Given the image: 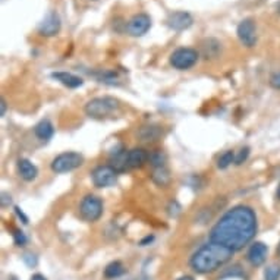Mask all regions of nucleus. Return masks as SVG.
I'll list each match as a JSON object with an SVG mask.
<instances>
[{"label": "nucleus", "mask_w": 280, "mask_h": 280, "mask_svg": "<svg viewBox=\"0 0 280 280\" xmlns=\"http://www.w3.org/2000/svg\"><path fill=\"white\" fill-rule=\"evenodd\" d=\"M257 216L248 206H236L220 217L210 232V240L232 251L248 245L257 234Z\"/></svg>", "instance_id": "f257e3e1"}, {"label": "nucleus", "mask_w": 280, "mask_h": 280, "mask_svg": "<svg viewBox=\"0 0 280 280\" xmlns=\"http://www.w3.org/2000/svg\"><path fill=\"white\" fill-rule=\"evenodd\" d=\"M232 256H234L232 250L210 240L208 244L196 250V252H194L190 262L194 272L200 274H207L220 268L222 266H224L232 258Z\"/></svg>", "instance_id": "f03ea898"}, {"label": "nucleus", "mask_w": 280, "mask_h": 280, "mask_svg": "<svg viewBox=\"0 0 280 280\" xmlns=\"http://www.w3.org/2000/svg\"><path fill=\"white\" fill-rule=\"evenodd\" d=\"M119 110V102L113 97H96L86 104V116L92 119H104Z\"/></svg>", "instance_id": "7ed1b4c3"}, {"label": "nucleus", "mask_w": 280, "mask_h": 280, "mask_svg": "<svg viewBox=\"0 0 280 280\" xmlns=\"http://www.w3.org/2000/svg\"><path fill=\"white\" fill-rule=\"evenodd\" d=\"M82 163H84L82 154L75 152V151H68V152L59 154L52 162V170L54 173L70 172V170H75L80 166H82Z\"/></svg>", "instance_id": "20e7f679"}, {"label": "nucleus", "mask_w": 280, "mask_h": 280, "mask_svg": "<svg viewBox=\"0 0 280 280\" xmlns=\"http://www.w3.org/2000/svg\"><path fill=\"white\" fill-rule=\"evenodd\" d=\"M200 58V53L191 48V47H180L178 50H174L172 54H170V65L174 69H179V70H186L190 68L196 64Z\"/></svg>", "instance_id": "39448f33"}, {"label": "nucleus", "mask_w": 280, "mask_h": 280, "mask_svg": "<svg viewBox=\"0 0 280 280\" xmlns=\"http://www.w3.org/2000/svg\"><path fill=\"white\" fill-rule=\"evenodd\" d=\"M81 217L86 222H97L103 214V202L96 195H86L80 204Z\"/></svg>", "instance_id": "423d86ee"}, {"label": "nucleus", "mask_w": 280, "mask_h": 280, "mask_svg": "<svg viewBox=\"0 0 280 280\" xmlns=\"http://www.w3.org/2000/svg\"><path fill=\"white\" fill-rule=\"evenodd\" d=\"M236 34L239 42L244 44L245 47L251 48L257 44V26L256 21L251 18H246L244 21L239 22L236 28Z\"/></svg>", "instance_id": "0eeeda50"}, {"label": "nucleus", "mask_w": 280, "mask_h": 280, "mask_svg": "<svg viewBox=\"0 0 280 280\" xmlns=\"http://www.w3.org/2000/svg\"><path fill=\"white\" fill-rule=\"evenodd\" d=\"M91 179L97 188H108V186L114 185V182L118 179V172L108 164V166H98L91 173Z\"/></svg>", "instance_id": "6e6552de"}, {"label": "nucleus", "mask_w": 280, "mask_h": 280, "mask_svg": "<svg viewBox=\"0 0 280 280\" xmlns=\"http://www.w3.org/2000/svg\"><path fill=\"white\" fill-rule=\"evenodd\" d=\"M151 28V18L147 14L134 15L126 24V31L132 37H142Z\"/></svg>", "instance_id": "1a4fd4ad"}, {"label": "nucleus", "mask_w": 280, "mask_h": 280, "mask_svg": "<svg viewBox=\"0 0 280 280\" xmlns=\"http://www.w3.org/2000/svg\"><path fill=\"white\" fill-rule=\"evenodd\" d=\"M166 24L173 31H185L194 24V18L191 16V14L185 10H176V12L169 14Z\"/></svg>", "instance_id": "9d476101"}, {"label": "nucleus", "mask_w": 280, "mask_h": 280, "mask_svg": "<svg viewBox=\"0 0 280 280\" xmlns=\"http://www.w3.org/2000/svg\"><path fill=\"white\" fill-rule=\"evenodd\" d=\"M60 26H62L60 16H59L58 12L53 10V12H50V14L44 18V21L40 24L38 32H40V36H43V37H53V36H56V34L60 31Z\"/></svg>", "instance_id": "9b49d317"}, {"label": "nucleus", "mask_w": 280, "mask_h": 280, "mask_svg": "<svg viewBox=\"0 0 280 280\" xmlns=\"http://www.w3.org/2000/svg\"><path fill=\"white\" fill-rule=\"evenodd\" d=\"M267 252H268V248L266 244L262 242H256L254 245H251L248 254H246V258L248 261L254 266V267H260L266 262L267 260Z\"/></svg>", "instance_id": "f8f14e48"}, {"label": "nucleus", "mask_w": 280, "mask_h": 280, "mask_svg": "<svg viewBox=\"0 0 280 280\" xmlns=\"http://www.w3.org/2000/svg\"><path fill=\"white\" fill-rule=\"evenodd\" d=\"M148 157H150V154L147 152V150H144V148H132V150L128 151V156H126L128 168H132V169L142 168L148 162Z\"/></svg>", "instance_id": "ddd939ff"}, {"label": "nucleus", "mask_w": 280, "mask_h": 280, "mask_svg": "<svg viewBox=\"0 0 280 280\" xmlns=\"http://www.w3.org/2000/svg\"><path fill=\"white\" fill-rule=\"evenodd\" d=\"M222 53V43L216 38H206L201 43V54L204 59H216Z\"/></svg>", "instance_id": "4468645a"}, {"label": "nucleus", "mask_w": 280, "mask_h": 280, "mask_svg": "<svg viewBox=\"0 0 280 280\" xmlns=\"http://www.w3.org/2000/svg\"><path fill=\"white\" fill-rule=\"evenodd\" d=\"M52 78L59 81L60 84H64L68 88H80V86H84L82 78H80L74 74H69V72H53Z\"/></svg>", "instance_id": "2eb2a0df"}, {"label": "nucleus", "mask_w": 280, "mask_h": 280, "mask_svg": "<svg viewBox=\"0 0 280 280\" xmlns=\"http://www.w3.org/2000/svg\"><path fill=\"white\" fill-rule=\"evenodd\" d=\"M18 172L24 180L31 182L38 176V169L36 164H32L28 158H20L18 160Z\"/></svg>", "instance_id": "dca6fc26"}, {"label": "nucleus", "mask_w": 280, "mask_h": 280, "mask_svg": "<svg viewBox=\"0 0 280 280\" xmlns=\"http://www.w3.org/2000/svg\"><path fill=\"white\" fill-rule=\"evenodd\" d=\"M162 135H163V130L158 125H144L136 132V136L141 141H146V142L157 141Z\"/></svg>", "instance_id": "f3484780"}, {"label": "nucleus", "mask_w": 280, "mask_h": 280, "mask_svg": "<svg viewBox=\"0 0 280 280\" xmlns=\"http://www.w3.org/2000/svg\"><path fill=\"white\" fill-rule=\"evenodd\" d=\"M34 134H36L37 138H40L42 141H48V140L53 136V134H54V128H53V125H52L50 120L44 119L40 124L36 125Z\"/></svg>", "instance_id": "a211bd4d"}, {"label": "nucleus", "mask_w": 280, "mask_h": 280, "mask_svg": "<svg viewBox=\"0 0 280 280\" xmlns=\"http://www.w3.org/2000/svg\"><path fill=\"white\" fill-rule=\"evenodd\" d=\"M151 179L158 186H168L170 184V172L168 170L166 166L157 168V169H154V172L151 174Z\"/></svg>", "instance_id": "6ab92c4d"}, {"label": "nucleus", "mask_w": 280, "mask_h": 280, "mask_svg": "<svg viewBox=\"0 0 280 280\" xmlns=\"http://www.w3.org/2000/svg\"><path fill=\"white\" fill-rule=\"evenodd\" d=\"M124 273H125V268H124V264L120 261H113L104 268V278L106 279H116V278L122 276Z\"/></svg>", "instance_id": "aec40b11"}, {"label": "nucleus", "mask_w": 280, "mask_h": 280, "mask_svg": "<svg viewBox=\"0 0 280 280\" xmlns=\"http://www.w3.org/2000/svg\"><path fill=\"white\" fill-rule=\"evenodd\" d=\"M148 162H150V164L154 169H157V168H164V166H166V154L162 150L152 151V152H150Z\"/></svg>", "instance_id": "412c9836"}, {"label": "nucleus", "mask_w": 280, "mask_h": 280, "mask_svg": "<svg viewBox=\"0 0 280 280\" xmlns=\"http://www.w3.org/2000/svg\"><path fill=\"white\" fill-rule=\"evenodd\" d=\"M232 163H235V154H234V151L229 150L226 151V152H223V154L218 157L217 168H218V169H228Z\"/></svg>", "instance_id": "4be33fe9"}, {"label": "nucleus", "mask_w": 280, "mask_h": 280, "mask_svg": "<svg viewBox=\"0 0 280 280\" xmlns=\"http://www.w3.org/2000/svg\"><path fill=\"white\" fill-rule=\"evenodd\" d=\"M280 279V266L272 264L264 270V280H279Z\"/></svg>", "instance_id": "5701e85b"}, {"label": "nucleus", "mask_w": 280, "mask_h": 280, "mask_svg": "<svg viewBox=\"0 0 280 280\" xmlns=\"http://www.w3.org/2000/svg\"><path fill=\"white\" fill-rule=\"evenodd\" d=\"M180 210H182V207H180V204L176 200L170 201L169 206H168V213H169L170 217H178V216L180 214Z\"/></svg>", "instance_id": "b1692460"}, {"label": "nucleus", "mask_w": 280, "mask_h": 280, "mask_svg": "<svg viewBox=\"0 0 280 280\" xmlns=\"http://www.w3.org/2000/svg\"><path fill=\"white\" fill-rule=\"evenodd\" d=\"M248 157H250V147H244V148H240L239 152H238V156L235 157V164L240 166L244 162H246Z\"/></svg>", "instance_id": "393cba45"}, {"label": "nucleus", "mask_w": 280, "mask_h": 280, "mask_svg": "<svg viewBox=\"0 0 280 280\" xmlns=\"http://www.w3.org/2000/svg\"><path fill=\"white\" fill-rule=\"evenodd\" d=\"M14 240H15V245L16 246H24L25 244H26V236H25V234L21 232V230H15L14 232Z\"/></svg>", "instance_id": "a878e982"}, {"label": "nucleus", "mask_w": 280, "mask_h": 280, "mask_svg": "<svg viewBox=\"0 0 280 280\" xmlns=\"http://www.w3.org/2000/svg\"><path fill=\"white\" fill-rule=\"evenodd\" d=\"M22 260L25 261V264L28 266V267H34L36 264H37V257L34 256V254H25Z\"/></svg>", "instance_id": "bb28decb"}, {"label": "nucleus", "mask_w": 280, "mask_h": 280, "mask_svg": "<svg viewBox=\"0 0 280 280\" xmlns=\"http://www.w3.org/2000/svg\"><path fill=\"white\" fill-rule=\"evenodd\" d=\"M270 86H273L274 90H280V72H276L272 75L270 78Z\"/></svg>", "instance_id": "cd10ccee"}, {"label": "nucleus", "mask_w": 280, "mask_h": 280, "mask_svg": "<svg viewBox=\"0 0 280 280\" xmlns=\"http://www.w3.org/2000/svg\"><path fill=\"white\" fill-rule=\"evenodd\" d=\"M15 213H16V216H18L20 218H21L22 223H24V224H28V217L24 214V212H22L20 207H15Z\"/></svg>", "instance_id": "c85d7f7f"}, {"label": "nucleus", "mask_w": 280, "mask_h": 280, "mask_svg": "<svg viewBox=\"0 0 280 280\" xmlns=\"http://www.w3.org/2000/svg\"><path fill=\"white\" fill-rule=\"evenodd\" d=\"M12 202V198H10V195L8 194H2V207H8L9 204Z\"/></svg>", "instance_id": "c756f323"}, {"label": "nucleus", "mask_w": 280, "mask_h": 280, "mask_svg": "<svg viewBox=\"0 0 280 280\" xmlns=\"http://www.w3.org/2000/svg\"><path fill=\"white\" fill-rule=\"evenodd\" d=\"M6 110H8V103H6L4 98H2V102H0V116H4Z\"/></svg>", "instance_id": "7c9ffc66"}, {"label": "nucleus", "mask_w": 280, "mask_h": 280, "mask_svg": "<svg viewBox=\"0 0 280 280\" xmlns=\"http://www.w3.org/2000/svg\"><path fill=\"white\" fill-rule=\"evenodd\" d=\"M152 240H154V236H146L141 242H140V245H141V246H146L147 244H151Z\"/></svg>", "instance_id": "2f4dec72"}, {"label": "nucleus", "mask_w": 280, "mask_h": 280, "mask_svg": "<svg viewBox=\"0 0 280 280\" xmlns=\"http://www.w3.org/2000/svg\"><path fill=\"white\" fill-rule=\"evenodd\" d=\"M31 280H47V279L44 278L43 274H40V273H37V274H34V276L31 278Z\"/></svg>", "instance_id": "473e14b6"}, {"label": "nucleus", "mask_w": 280, "mask_h": 280, "mask_svg": "<svg viewBox=\"0 0 280 280\" xmlns=\"http://www.w3.org/2000/svg\"><path fill=\"white\" fill-rule=\"evenodd\" d=\"M178 280H194L191 276H184V278H179Z\"/></svg>", "instance_id": "72a5a7b5"}, {"label": "nucleus", "mask_w": 280, "mask_h": 280, "mask_svg": "<svg viewBox=\"0 0 280 280\" xmlns=\"http://www.w3.org/2000/svg\"><path fill=\"white\" fill-rule=\"evenodd\" d=\"M278 196H279V200H280V185H279V188H278Z\"/></svg>", "instance_id": "f704fd0d"}, {"label": "nucleus", "mask_w": 280, "mask_h": 280, "mask_svg": "<svg viewBox=\"0 0 280 280\" xmlns=\"http://www.w3.org/2000/svg\"><path fill=\"white\" fill-rule=\"evenodd\" d=\"M278 254L280 256V244H279V246H278Z\"/></svg>", "instance_id": "c9c22d12"}, {"label": "nucleus", "mask_w": 280, "mask_h": 280, "mask_svg": "<svg viewBox=\"0 0 280 280\" xmlns=\"http://www.w3.org/2000/svg\"><path fill=\"white\" fill-rule=\"evenodd\" d=\"M278 9H279V12H280V3H279V4H278Z\"/></svg>", "instance_id": "e433bc0d"}]
</instances>
